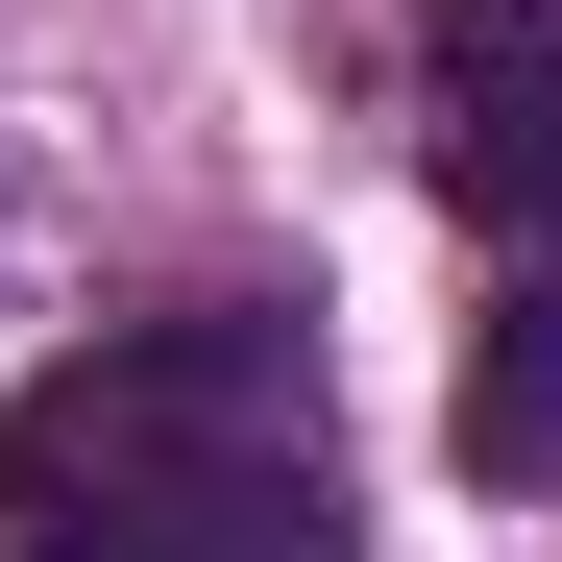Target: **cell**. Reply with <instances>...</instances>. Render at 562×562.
Wrapping results in <instances>:
<instances>
[{
	"label": "cell",
	"instance_id": "6da1fadb",
	"mask_svg": "<svg viewBox=\"0 0 562 562\" xmlns=\"http://www.w3.org/2000/svg\"><path fill=\"white\" fill-rule=\"evenodd\" d=\"M0 562H342V440H318V342L294 318H123L25 367L0 416Z\"/></svg>",
	"mask_w": 562,
	"mask_h": 562
},
{
	"label": "cell",
	"instance_id": "3957f363",
	"mask_svg": "<svg viewBox=\"0 0 562 562\" xmlns=\"http://www.w3.org/2000/svg\"><path fill=\"white\" fill-rule=\"evenodd\" d=\"M464 464L538 490L562 464V269H490V342H464Z\"/></svg>",
	"mask_w": 562,
	"mask_h": 562
},
{
	"label": "cell",
	"instance_id": "7a4b0ae2",
	"mask_svg": "<svg viewBox=\"0 0 562 562\" xmlns=\"http://www.w3.org/2000/svg\"><path fill=\"white\" fill-rule=\"evenodd\" d=\"M416 99H440V196L490 269H562V0H440L416 25Z\"/></svg>",
	"mask_w": 562,
	"mask_h": 562
}]
</instances>
